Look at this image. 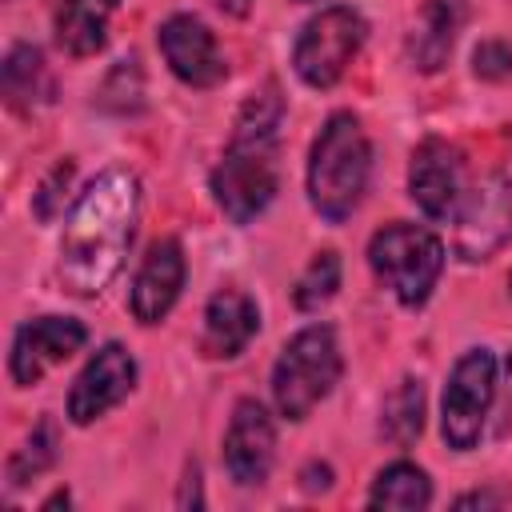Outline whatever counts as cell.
Listing matches in <instances>:
<instances>
[{
  "instance_id": "cell-11",
  "label": "cell",
  "mask_w": 512,
  "mask_h": 512,
  "mask_svg": "<svg viewBox=\"0 0 512 512\" xmlns=\"http://www.w3.org/2000/svg\"><path fill=\"white\" fill-rule=\"evenodd\" d=\"M136 384V360L124 344L108 340L104 348H96V356L84 364V372L76 376L72 392H68V420L72 424H92L96 416H104L108 408H116Z\"/></svg>"
},
{
  "instance_id": "cell-20",
  "label": "cell",
  "mask_w": 512,
  "mask_h": 512,
  "mask_svg": "<svg viewBox=\"0 0 512 512\" xmlns=\"http://www.w3.org/2000/svg\"><path fill=\"white\" fill-rule=\"evenodd\" d=\"M420 428H424V388L420 380H400L380 408V432L384 440L404 448L420 436Z\"/></svg>"
},
{
  "instance_id": "cell-3",
  "label": "cell",
  "mask_w": 512,
  "mask_h": 512,
  "mask_svg": "<svg viewBox=\"0 0 512 512\" xmlns=\"http://www.w3.org/2000/svg\"><path fill=\"white\" fill-rule=\"evenodd\" d=\"M372 172V148L352 112H332L312 140L308 156V200L328 224H344L364 192Z\"/></svg>"
},
{
  "instance_id": "cell-18",
  "label": "cell",
  "mask_w": 512,
  "mask_h": 512,
  "mask_svg": "<svg viewBox=\"0 0 512 512\" xmlns=\"http://www.w3.org/2000/svg\"><path fill=\"white\" fill-rule=\"evenodd\" d=\"M456 28H460V0H428L420 28L412 32V60L424 72H436L452 52Z\"/></svg>"
},
{
  "instance_id": "cell-7",
  "label": "cell",
  "mask_w": 512,
  "mask_h": 512,
  "mask_svg": "<svg viewBox=\"0 0 512 512\" xmlns=\"http://www.w3.org/2000/svg\"><path fill=\"white\" fill-rule=\"evenodd\" d=\"M364 16L348 4L320 8L292 44V68L308 88H332L364 44Z\"/></svg>"
},
{
  "instance_id": "cell-6",
  "label": "cell",
  "mask_w": 512,
  "mask_h": 512,
  "mask_svg": "<svg viewBox=\"0 0 512 512\" xmlns=\"http://www.w3.org/2000/svg\"><path fill=\"white\" fill-rule=\"evenodd\" d=\"M508 240H512V128L496 168L472 192H464V204L456 212V252L460 260L476 264L500 252Z\"/></svg>"
},
{
  "instance_id": "cell-9",
  "label": "cell",
  "mask_w": 512,
  "mask_h": 512,
  "mask_svg": "<svg viewBox=\"0 0 512 512\" xmlns=\"http://www.w3.org/2000/svg\"><path fill=\"white\" fill-rule=\"evenodd\" d=\"M408 196L428 220H448L464 204V156L456 144L428 136L408 164Z\"/></svg>"
},
{
  "instance_id": "cell-5",
  "label": "cell",
  "mask_w": 512,
  "mask_h": 512,
  "mask_svg": "<svg viewBox=\"0 0 512 512\" xmlns=\"http://www.w3.org/2000/svg\"><path fill=\"white\" fill-rule=\"evenodd\" d=\"M368 264L404 308H420L444 272V244L420 224L392 220L368 240Z\"/></svg>"
},
{
  "instance_id": "cell-25",
  "label": "cell",
  "mask_w": 512,
  "mask_h": 512,
  "mask_svg": "<svg viewBox=\"0 0 512 512\" xmlns=\"http://www.w3.org/2000/svg\"><path fill=\"white\" fill-rule=\"evenodd\" d=\"M180 508H188V504H200V472L196 468H188V480H184V492H180V500H176Z\"/></svg>"
},
{
  "instance_id": "cell-16",
  "label": "cell",
  "mask_w": 512,
  "mask_h": 512,
  "mask_svg": "<svg viewBox=\"0 0 512 512\" xmlns=\"http://www.w3.org/2000/svg\"><path fill=\"white\" fill-rule=\"evenodd\" d=\"M120 0H60L56 8V44L68 56H96L108 40V24Z\"/></svg>"
},
{
  "instance_id": "cell-22",
  "label": "cell",
  "mask_w": 512,
  "mask_h": 512,
  "mask_svg": "<svg viewBox=\"0 0 512 512\" xmlns=\"http://www.w3.org/2000/svg\"><path fill=\"white\" fill-rule=\"evenodd\" d=\"M336 288H340V256H336L332 248H324V252H316V256L308 260V268L300 272V280H296V288H292V300H296L300 312H320V308L336 296Z\"/></svg>"
},
{
  "instance_id": "cell-15",
  "label": "cell",
  "mask_w": 512,
  "mask_h": 512,
  "mask_svg": "<svg viewBox=\"0 0 512 512\" xmlns=\"http://www.w3.org/2000/svg\"><path fill=\"white\" fill-rule=\"evenodd\" d=\"M260 332V308L240 288H220L204 304V332L200 352L208 360H232L248 348V340Z\"/></svg>"
},
{
  "instance_id": "cell-2",
  "label": "cell",
  "mask_w": 512,
  "mask_h": 512,
  "mask_svg": "<svg viewBox=\"0 0 512 512\" xmlns=\"http://www.w3.org/2000/svg\"><path fill=\"white\" fill-rule=\"evenodd\" d=\"M280 88L268 80L252 92L236 116L224 160L212 172V196L232 224L256 220L280 188Z\"/></svg>"
},
{
  "instance_id": "cell-10",
  "label": "cell",
  "mask_w": 512,
  "mask_h": 512,
  "mask_svg": "<svg viewBox=\"0 0 512 512\" xmlns=\"http://www.w3.org/2000/svg\"><path fill=\"white\" fill-rule=\"evenodd\" d=\"M88 340V328L72 316H36L24 320L12 336V356H8V372L20 388L40 384V376L56 364H64L72 352H80Z\"/></svg>"
},
{
  "instance_id": "cell-27",
  "label": "cell",
  "mask_w": 512,
  "mask_h": 512,
  "mask_svg": "<svg viewBox=\"0 0 512 512\" xmlns=\"http://www.w3.org/2000/svg\"><path fill=\"white\" fill-rule=\"evenodd\" d=\"M300 4H304V0H300Z\"/></svg>"
},
{
  "instance_id": "cell-13",
  "label": "cell",
  "mask_w": 512,
  "mask_h": 512,
  "mask_svg": "<svg viewBox=\"0 0 512 512\" xmlns=\"http://www.w3.org/2000/svg\"><path fill=\"white\" fill-rule=\"evenodd\" d=\"M156 44H160L168 68L176 72V80H184L192 88H212L228 76V64L216 48V36L208 32L204 20H196L188 12L168 16L156 32Z\"/></svg>"
},
{
  "instance_id": "cell-23",
  "label": "cell",
  "mask_w": 512,
  "mask_h": 512,
  "mask_svg": "<svg viewBox=\"0 0 512 512\" xmlns=\"http://www.w3.org/2000/svg\"><path fill=\"white\" fill-rule=\"evenodd\" d=\"M472 60H476V76L484 80H504L512 72V48L504 40H484Z\"/></svg>"
},
{
  "instance_id": "cell-12",
  "label": "cell",
  "mask_w": 512,
  "mask_h": 512,
  "mask_svg": "<svg viewBox=\"0 0 512 512\" xmlns=\"http://www.w3.org/2000/svg\"><path fill=\"white\" fill-rule=\"evenodd\" d=\"M272 456H276L272 416L260 400L244 396L232 408V420H228V432H224V468L240 488H256V484L268 480Z\"/></svg>"
},
{
  "instance_id": "cell-24",
  "label": "cell",
  "mask_w": 512,
  "mask_h": 512,
  "mask_svg": "<svg viewBox=\"0 0 512 512\" xmlns=\"http://www.w3.org/2000/svg\"><path fill=\"white\" fill-rule=\"evenodd\" d=\"M68 180H72V160H60V164L48 172V180L40 184V192H36V216H40V220H52V216H56L60 188H68Z\"/></svg>"
},
{
  "instance_id": "cell-14",
  "label": "cell",
  "mask_w": 512,
  "mask_h": 512,
  "mask_svg": "<svg viewBox=\"0 0 512 512\" xmlns=\"http://www.w3.org/2000/svg\"><path fill=\"white\" fill-rule=\"evenodd\" d=\"M184 272H188V264H184L180 240L176 236L152 240L144 260H140V268H136V276H132V296H128L132 316L140 324H160L172 312V304H176V296L184 288Z\"/></svg>"
},
{
  "instance_id": "cell-26",
  "label": "cell",
  "mask_w": 512,
  "mask_h": 512,
  "mask_svg": "<svg viewBox=\"0 0 512 512\" xmlns=\"http://www.w3.org/2000/svg\"><path fill=\"white\" fill-rule=\"evenodd\" d=\"M456 504H460V508H468V504H504V496H492V492H472V496H460Z\"/></svg>"
},
{
  "instance_id": "cell-1",
  "label": "cell",
  "mask_w": 512,
  "mask_h": 512,
  "mask_svg": "<svg viewBox=\"0 0 512 512\" xmlns=\"http://www.w3.org/2000/svg\"><path fill=\"white\" fill-rule=\"evenodd\" d=\"M140 188L132 172H104L76 200L60 236V284L72 296H100L120 272L132 228H136Z\"/></svg>"
},
{
  "instance_id": "cell-19",
  "label": "cell",
  "mask_w": 512,
  "mask_h": 512,
  "mask_svg": "<svg viewBox=\"0 0 512 512\" xmlns=\"http://www.w3.org/2000/svg\"><path fill=\"white\" fill-rule=\"evenodd\" d=\"M368 504L372 508H404V512L408 508H428L432 504V480H428L424 468H416L408 460H396L376 476V484L368 492Z\"/></svg>"
},
{
  "instance_id": "cell-8",
  "label": "cell",
  "mask_w": 512,
  "mask_h": 512,
  "mask_svg": "<svg viewBox=\"0 0 512 512\" xmlns=\"http://www.w3.org/2000/svg\"><path fill=\"white\" fill-rule=\"evenodd\" d=\"M496 400V356L488 348H468L448 376L444 404H440V432L448 448L468 452L484 436L488 408Z\"/></svg>"
},
{
  "instance_id": "cell-4",
  "label": "cell",
  "mask_w": 512,
  "mask_h": 512,
  "mask_svg": "<svg viewBox=\"0 0 512 512\" xmlns=\"http://www.w3.org/2000/svg\"><path fill=\"white\" fill-rule=\"evenodd\" d=\"M344 360L328 324L300 328L272 364V400L284 420H304L340 380Z\"/></svg>"
},
{
  "instance_id": "cell-21",
  "label": "cell",
  "mask_w": 512,
  "mask_h": 512,
  "mask_svg": "<svg viewBox=\"0 0 512 512\" xmlns=\"http://www.w3.org/2000/svg\"><path fill=\"white\" fill-rule=\"evenodd\" d=\"M56 464V420L44 416L28 440L8 456V488H24L28 480H36L40 472H48Z\"/></svg>"
},
{
  "instance_id": "cell-17",
  "label": "cell",
  "mask_w": 512,
  "mask_h": 512,
  "mask_svg": "<svg viewBox=\"0 0 512 512\" xmlns=\"http://www.w3.org/2000/svg\"><path fill=\"white\" fill-rule=\"evenodd\" d=\"M0 84H4V100L20 112L44 104L52 96V76H48V64L40 56V48L32 44H16L8 56H4V72H0Z\"/></svg>"
}]
</instances>
